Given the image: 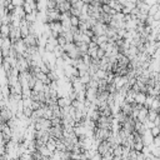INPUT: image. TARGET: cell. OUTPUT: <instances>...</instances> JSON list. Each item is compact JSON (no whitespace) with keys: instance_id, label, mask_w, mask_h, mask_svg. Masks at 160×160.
Here are the masks:
<instances>
[{"instance_id":"cell-1","label":"cell","mask_w":160,"mask_h":160,"mask_svg":"<svg viewBox=\"0 0 160 160\" xmlns=\"http://www.w3.org/2000/svg\"><path fill=\"white\" fill-rule=\"evenodd\" d=\"M134 105V104H132ZM132 105L131 104H129V102H124L121 106H120V111L124 114V115H126V116H131V114H132Z\"/></svg>"},{"instance_id":"cell-2","label":"cell","mask_w":160,"mask_h":160,"mask_svg":"<svg viewBox=\"0 0 160 160\" xmlns=\"http://www.w3.org/2000/svg\"><path fill=\"white\" fill-rule=\"evenodd\" d=\"M24 41H25V44H26L28 48H29V46H39V45H38L39 39H38L35 35H31V34H30L28 38L24 39Z\"/></svg>"},{"instance_id":"cell-3","label":"cell","mask_w":160,"mask_h":160,"mask_svg":"<svg viewBox=\"0 0 160 160\" xmlns=\"http://www.w3.org/2000/svg\"><path fill=\"white\" fill-rule=\"evenodd\" d=\"M146 98H148V95H146L145 92H138L136 96H135V104L144 105L145 101H146Z\"/></svg>"},{"instance_id":"cell-4","label":"cell","mask_w":160,"mask_h":160,"mask_svg":"<svg viewBox=\"0 0 160 160\" xmlns=\"http://www.w3.org/2000/svg\"><path fill=\"white\" fill-rule=\"evenodd\" d=\"M11 31V25H1V38H9Z\"/></svg>"},{"instance_id":"cell-5","label":"cell","mask_w":160,"mask_h":160,"mask_svg":"<svg viewBox=\"0 0 160 160\" xmlns=\"http://www.w3.org/2000/svg\"><path fill=\"white\" fill-rule=\"evenodd\" d=\"M160 115V112L158 111V110H152V109H149V115H148V120L149 121H155L156 120V118Z\"/></svg>"},{"instance_id":"cell-6","label":"cell","mask_w":160,"mask_h":160,"mask_svg":"<svg viewBox=\"0 0 160 160\" xmlns=\"http://www.w3.org/2000/svg\"><path fill=\"white\" fill-rule=\"evenodd\" d=\"M124 152V146L122 145H118L116 148H114V156H122Z\"/></svg>"},{"instance_id":"cell-7","label":"cell","mask_w":160,"mask_h":160,"mask_svg":"<svg viewBox=\"0 0 160 160\" xmlns=\"http://www.w3.org/2000/svg\"><path fill=\"white\" fill-rule=\"evenodd\" d=\"M70 22H71V26L72 28H79V25H80V18L79 16H71L70 18Z\"/></svg>"},{"instance_id":"cell-8","label":"cell","mask_w":160,"mask_h":160,"mask_svg":"<svg viewBox=\"0 0 160 160\" xmlns=\"http://www.w3.org/2000/svg\"><path fill=\"white\" fill-rule=\"evenodd\" d=\"M144 148H145L144 142H142V141H138V142H135V144H134V148H132V150H135V151H138V152H141Z\"/></svg>"},{"instance_id":"cell-9","label":"cell","mask_w":160,"mask_h":160,"mask_svg":"<svg viewBox=\"0 0 160 160\" xmlns=\"http://www.w3.org/2000/svg\"><path fill=\"white\" fill-rule=\"evenodd\" d=\"M150 131H151V135H152L154 138H158V136L160 135V126H155V128H152Z\"/></svg>"},{"instance_id":"cell-10","label":"cell","mask_w":160,"mask_h":160,"mask_svg":"<svg viewBox=\"0 0 160 160\" xmlns=\"http://www.w3.org/2000/svg\"><path fill=\"white\" fill-rule=\"evenodd\" d=\"M58 42H59V45H60V46H62V48L68 44V41H66V39L64 38V35H60V36L58 38Z\"/></svg>"}]
</instances>
